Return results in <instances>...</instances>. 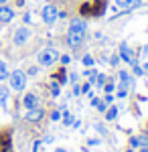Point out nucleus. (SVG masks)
Masks as SVG:
<instances>
[{
  "mask_svg": "<svg viewBox=\"0 0 148 152\" xmlns=\"http://www.w3.org/2000/svg\"><path fill=\"white\" fill-rule=\"evenodd\" d=\"M85 28L87 24L83 18H73L69 23V33H67V45L71 49H77L81 47V43L85 41Z\"/></svg>",
  "mask_w": 148,
  "mask_h": 152,
  "instance_id": "obj_1",
  "label": "nucleus"
},
{
  "mask_svg": "<svg viewBox=\"0 0 148 152\" xmlns=\"http://www.w3.org/2000/svg\"><path fill=\"white\" fill-rule=\"evenodd\" d=\"M37 61H39V65H43V67H51V65H55L59 61V51L53 49V47L43 49V51L37 55Z\"/></svg>",
  "mask_w": 148,
  "mask_h": 152,
  "instance_id": "obj_2",
  "label": "nucleus"
},
{
  "mask_svg": "<svg viewBox=\"0 0 148 152\" xmlns=\"http://www.w3.org/2000/svg\"><path fill=\"white\" fill-rule=\"evenodd\" d=\"M8 81H10V87L14 91H23L24 87H26V73L21 69L12 71L10 75H8Z\"/></svg>",
  "mask_w": 148,
  "mask_h": 152,
  "instance_id": "obj_3",
  "label": "nucleus"
},
{
  "mask_svg": "<svg viewBox=\"0 0 148 152\" xmlns=\"http://www.w3.org/2000/svg\"><path fill=\"white\" fill-rule=\"evenodd\" d=\"M106 6H108L106 0H93L91 4H83V6H81V14H93V16H100V14H103Z\"/></svg>",
  "mask_w": 148,
  "mask_h": 152,
  "instance_id": "obj_4",
  "label": "nucleus"
},
{
  "mask_svg": "<svg viewBox=\"0 0 148 152\" xmlns=\"http://www.w3.org/2000/svg\"><path fill=\"white\" fill-rule=\"evenodd\" d=\"M41 16H43V23L45 24H55V20L59 18V10L55 4H47V6H43V12H41Z\"/></svg>",
  "mask_w": 148,
  "mask_h": 152,
  "instance_id": "obj_5",
  "label": "nucleus"
},
{
  "mask_svg": "<svg viewBox=\"0 0 148 152\" xmlns=\"http://www.w3.org/2000/svg\"><path fill=\"white\" fill-rule=\"evenodd\" d=\"M120 59H124L126 63H130V65H138L136 55L132 53V49L128 47L126 43H122V45H120Z\"/></svg>",
  "mask_w": 148,
  "mask_h": 152,
  "instance_id": "obj_6",
  "label": "nucleus"
},
{
  "mask_svg": "<svg viewBox=\"0 0 148 152\" xmlns=\"http://www.w3.org/2000/svg\"><path fill=\"white\" fill-rule=\"evenodd\" d=\"M29 37H31V31H29L26 26H18V28L14 31L12 41H14V45H24V43L29 41Z\"/></svg>",
  "mask_w": 148,
  "mask_h": 152,
  "instance_id": "obj_7",
  "label": "nucleus"
},
{
  "mask_svg": "<svg viewBox=\"0 0 148 152\" xmlns=\"http://www.w3.org/2000/svg\"><path fill=\"white\" fill-rule=\"evenodd\" d=\"M14 18V10L6 4H0V23H10Z\"/></svg>",
  "mask_w": 148,
  "mask_h": 152,
  "instance_id": "obj_8",
  "label": "nucleus"
},
{
  "mask_svg": "<svg viewBox=\"0 0 148 152\" xmlns=\"http://www.w3.org/2000/svg\"><path fill=\"white\" fill-rule=\"evenodd\" d=\"M43 116H45V112H43L39 105L26 112V120H29V122H41V120H43Z\"/></svg>",
  "mask_w": 148,
  "mask_h": 152,
  "instance_id": "obj_9",
  "label": "nucleus"
},
{
  "mask_svg": "<svg viewBox=\"0 0 148 152\" xmlns=\"http://www.w3.org/2000/svg\"><path fill=\"white\" fill-rule=\"evenodd\" d=\"M23 105L26 107V110H33V107L39 105V97H37L34 94H26V95H24V99H23Z\"/></svg>",
  "mask_w": 148,
  "mask_h": 152,
  "instance_id": "obj_10",
  "label": "nucleus"
},
{
  "mask_svg": "<svg viewBox=\"0 0 148 152\" xmlns=\"http://www.w3.org/2000/svg\"><path fill=\"white\" fill-rule=\"evenodd\" d=\"M138 4H140L138 0H116V8H132Z\"/></svg>",
  "mask_w": 148,
  "mask_h": 152,
  "instance_id": "obj_11",
  "label": "nucleus"
},
{
  "mask_svg": "<svg viewBox=\"0 0 148 152\" xmlns=\"http://www.w3.org/2000/svg\"><path fill=\"white\" fill-rule=\"evenodd\" d=\"M8 75H10V71H8L6 61H2V59H0V81H6V79H8Z\"/></svg>",
  "mask_w": 148,
  "mask_h": 152,
  "instance_id": "obj_12",
  "label": "nucleus"
},
{
  "mask_svg": "<svg viewBox=\"0 0 148 152\" xmlns=\"http://www.w3.org/2000/svg\"><path fill=\"white\" fill-rule=\"evenodd\" d=\"M130 144H132V148L146 146V144H148V138H146V136H138V138H132V140H130Z\"/></svg>",
  "mask_w": 148,
  "mask_h": 152,
  "instance_id": "obj_13",
  "label": "nucleus"
},
{
  "mask_svg": "<svg viewBox=\"0 0 148 152\" xmlns=\"http://www.w3.org/2000/svg\"><path fill=\"white\" fill-rule=\"evenodd\" d=\"M8 89L6 87H0V107H6V104H8Z\"/></svg>",
  "mask_w": 148,
  "mask_h": 152,
  "instance_id": "obj_14",
  "label": "nucleus"
},
{
  "mask_svg": "<svg viewBox=\"0 0 148 152\" xmlns=\"http://www.w3.org/2000/svg\"><path fill=\"white\" fill-rule=\"evenodd\" d=\"M116 116H118V107H110V110H106V120H110V122H112V120H116Z\"/></svg>",
  "mask_w": 148,
  "mask_h": 152,
  "instance_id": "obj_15",
  "label": "nucleus"
},
{
  "mask_svg": "<svg viewBox=\"0 0 148 152\" xmlns=\"http://www.w3.org/2000/svg\"><path fill=\"white\" fill-rule=\"evenodd\" d=\"M61 118H63V124H65V126H71V124L75 122V120H73V116H71L69 112H63V114H61Z\"/></svg>",
  "mask_w": 148,
  "mask_h": 152,
  "instance_id": "obj_16",
  "label": "nucleus"
},
{
  "mask_svg": "<svg viewBox=\"0 0 148 152\" xmlns=\"http://www.w3.org/2000/svg\"><path fill=\"white\" fill-rule=\"evenodd\" d=\"M59 85H61L59 81H51V94H53V97H57L59 91H61V87H59Z\"/></svg>",
  "mask_w": 148,
  "mask_h": 152,
  "instance_id": "obj_17",
  "label": "nucleus"
},
{
  "mask_svg": "<svg viewBox=\"0 0 148 152\" xmlns=\"http://www.w3.org/2000/svg\"><path fill=\"white\" fill-rule=\"evenodd\" d=\"M95 83H97V87H102V85H106V75H95Z\"/></svg>",
  "mask_w": 148,
  "mask_h": 152,
  "instance_id": "obj_18",
  "label": "nucleus"
},
{
  "mask_svg": "<svg viewBox=\"0 0 148 152\" xmlns=\"http://www.w3.org/2000/svg\"><path fill=\"white\" fill-rule=\"evenodd\" d=\"M91 91V81H85L81 85V94H89Z\"/></svg>",
  "mask_w": 148,
  "mask_h": 152,
  "instance_id": "obj_19",
  "label": "nucleus"
},
{
  "mask_svg": "<svg viewBox=\"0 0 148 152\" xmlns=\"http://www.w3.org/2000/svg\"><path fill=\"white\" fill-rule=\"evenodd\" d=\"M83 65H85V67H91V65H93V57H91V55H85V57H83Z\"/></svg>",
  "mask_w": 148,
  "mask_h": 152,
  "instance_id": "obj_20",
  "label": "nucleus"
},
{
  "mask_svg": "<svg viewBox=\"0 0 148 152\" xmlns=\"http://www.w3.org/2000/svg\"><path fill=\"white\" fill-rule=\"evenodd\" d=\"M51 120H53V122H57V120H61V112H59V110H55V112H51Z\"/></svg>",
  "mask_w": 148,
  "mask_h": 152,
  "instance_id": "obj_21",
  "label": "nucleus"
},
{
  "mask_svg": "<svg viewBox=\"0 0 148 152\" xmlns=\"http://www.w3.org/2000/svg\"><path fill=\"white\" fill-rule=\"evenodd\" d=\"M103 89H106V94H112V91H114V83H106Z\"/></svg>",
  "mask_w": 148,
  "mask_h": 152,
  "instance_id": "obj_22",
  "label": "nucleus"
},
{
  "mask_svg": "<svg viewBox=\"0 0 148 152\" xmlns=\"http://www.w3.org/2000/svg\"><path fill=\"white\" fill-rule=\"evenodd\" d=\"M59 59H61L63 65H69V63H71V57H69V55H63V57H59Z\"/></svg>",
  "mask_w": 148,
  "mask_h": 152,
  "instance_id": "obj_23",
  "label": "nucleus"
},
{
  "mask_svg": "<svg viewBox=\"0 0 148 152\" xmlns=\"http://www.w3.org/2000/svg\"><path fill=\"white\" fill-rule=\"evenodd\" d=\"M110 63H112V65H114V67H116V65L120 63V55H114V57L110 59Z\"/></svg>",
  "mask_w": 148,
  "mask_h": 152,
  "instance_id": "obj_24",
  "label": "nucleus"
},
{
  "mask_svg": "<svg viewBox=\"0 0 148 152\" xmlns=\"http://www.w3.org/2000/svg\"><path fill=\"white\" fill-rule=\"evenodd\" d=\"M97 110H100V112H106V110H108V104H106V102H100V104H97Z\"/></svg>",
  "mask_w": 148,
  "mask_h": 152,
  "instance_id": "obj_25",
  "label": "nucleus"
},
{
  "mask_svg": "<svg viewBox=\"0 0 148 152\" xmlns=\"http://www.w3.org/2000/svg\"><path fill=\"white\" fill-rule=\"evenodd\" d=\"M79 94H81V87L77 83H73V95H79Z\"/></svg>",
  "mask_w": 148,
  "mask_h": 152,
  "instance_id": "obj_26",
  "label": "nucleus"
},
{
  "mask_svg": "<svg viewBox=\"0 0 148 152\" xmlns=\"http://www.w3.org/2000/svg\"><path fill=\"white\" fill-rule=\"evenodd\" d=\"M118 97H126V89L124 87H118Z\"/></svg>",
  "mask_w": 148,
  "mask_h": 152,
  "instance_id": "obj_27",
  "label": "nucleus"
},
{
  "mask_svg": "<svg viewBox=\"0 0 148 152\" xmlns=\"http://www.w3.org/2000/svg\"><path fill=\"white\" fill-rule=\"evenodd\" d=\"M95 130H97V132H102V134H106V128H103L102 124H95Z\"/></svg>",
  "mask_w": 148,
  "mask_h": 152,
  "instance_id": "obj_28",
  "label": "nucleus"
},
{
  "mask_svg": "<svg viewBox=\"0 0 148 152\" xmlns=\"http://www.w3.org/2000/svg\"><path fill=\"white\" fill-rule=\"evenodd\" d=\"M112 102H114V95L108 94V95H106V104H112Z\"/></svg>",
  "mask_w": 148,
  "mask_h": 152,
  "instance_id": "obj_29",
  "label": "nucleus"
},
{
  "mask_svg": "<svg viewBox=\"0 0 148 152\" xmlns=\"http://www.w3.org/2000/svg\"><path fill=\"white\" fill-rule=\"evenodd\" d=\"M39 148H41V142L37 140V142H34V146H33V152H39Z\"/></svg>",
  "mask_w": 148,
  "mask_h": 152,
  "instance_id": "obj_30",
  "label": "nucleus"
},
{
  "mask_svg": "<svg viewBox=\"0 0 148 152\" xmlns=\"http://www.w3.org/2000/svg\"><path fill=\"white\" fill-rule=\"evenodd\" d=\"M132 67H134V73H136V75H142V69H140L138 65H132Z\"/></svg>",
  "mask_w": 148,
  "mask_h": 152,
  "instance_id": "obj_31",
  "label": "nucleus"
},
{
  "mask_svg": "<svg viewBox=\"0 0 148 152\" xmlns=\"http://www.w3.org/2000/svg\"><path fill=\"white\" fill-rule=\"evenodd\" d=\"M69 77H71V83H77V73H71Z\"/></svg>",
  "mask_w": 148,
  "mask_h": 152,
  "instance_id": "obj_32",
  "label": "nucleus"
},
{
  "mask_svg": "<svg viewBox=\"0 0 148 152\" xmlns=\"http://www.w3.org/2000/svg\"><path fill=\"white\" fill-rule=\"evenodd\" d=\"M97 144H100V140H95V138H91V140H89V146H97Z\"/></svg>",
  "mask_w": 148,
  "mask_h": 152,
  "instance_id": "obj_33",
  "label": "nucleus"
},
{
  "mask_svg": "<svg viewBox=\"0 0 148 152\" xmlns=\"http://www.w3.org/2000/svg\"><path fill=\"white\" fill-rule=\"evenodd\" d=\"M53 140H55L53 136H47V138H45V142H47V144H53Z\"/></svg>",
  "mask_w": 148,
  "mask_h": 152,
  "instance_id": "obj_34",
  "label": "nucleus"
},
{
  "mask_svg": "<svg viewBox=\"0 0 148 152\" xmlns=\"http://www.w3.org/2000/svg\"><path fill=\"white\" fill-rule=\"evenodd\" d=\"M29 75H37V67H31L29 69Z\"/></svg>",
  "mask_w": 148,
  "mask_h": 152,
  "instance_id": "obj_35",
  "label": "nucleus"
},
{
  "mask_svg": "<svg viewBox=\"0 0 148 152\" xmlns=\"http://www.w3.org/2000/svg\"><path fill=\"white\" fill-rule=\"evenodd\" d=\"M16 6H21V8H23V6H24V0H16Z\"/></svg>",
  "mask_w": 148,
  "mask_h": 152,
  "instance_id": "obj_36",
  "label": "nucleus"
},
{
  "mask_svg": "<svg viewBox=\"0 0 148 152\" xmlns=\"http://www.w3.org/2000/svg\"><path fill=\"white\" fill-rule=\"evenodd\" d=\"M140 152H148V146H142V150Z\"/></svg>",
  "mask_w": 148,
  "mask_h": 152,
  "instance_id": "obj_37",
  "label": "nucleus"
},
{
  "mask_svg": "<svg viewBox=\"0 0 148 152\" xmlns=\"http://www.w3.org/2000/svg\"><path fill=\"white\" fill-rule=\"evenodd\" d=\"M57 152H67V150H63V148H59V150Z\"/></svg>",
  "mask_w": 148,
  "mask_h": 152,
  "instance_id": "obj_38",
  "label": "nucleus"
},
{
  "mask_svg": "<svg viewBox=\"0 0 148 152\" xmlns=\"http://www.w3.org/2000/svg\"><path fill=\"white\" fill-rule=\"evenodd\" d=\"M0 152H4V150H2V142H0Z\"/></svg>",
  "mask_w": 148,
  "mask_h": 152,
  "instance_id": "obj_39",
  "label": "nucleus"
},
{
  "mask_svg": "<svg viewBox=\"0 0 148 152\" xmlns=\"http://www.w3.org/2000/svg\"><path fill=\"white\" fill-rule=\"evenodd\" d=\"M2 2H4V0H0V4H2Z\"/></svg>",
  "mask_w": 148,
  "mask_h": 152,
  "instance_id": "obj_40",
  "label": "nucleus"
},
{
  "mask_svg": "<svg viewBox=\"0 0 148 152\" xmlns=\"http://www.w3.org/2000/svg\"><path fill=\"white\" fill-rule=\"evenodd\" d=\"M128 152H134V150H128Z\"/></svg>",
  "mask_w": 148,
  "mask_h": 152,
  "instance_id": "obj_41",
  "label": "nucleus"
},
{
  "mask_svg": "<svg viewBox=\"0 0 148 152\" xmlns=\"http://www.w3.org/2000/svg\"><path fill=\"white\" fill-rule=\"evenodd\" d=\"M146 69H148V63H146Z\"/></svg>",
  "mask_w": 148,
  "mask_h": 152,
  "instance_id": "obj_42",
  "label": "nucleus"
}]
</instances>
